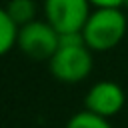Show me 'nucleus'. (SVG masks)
<instances>
[{"instance_id":"obj_1","label":"nucleus","mask_w":128,"mask_h":128,"mask_svg":"<svg viewBox=\"0 0 128 128\" xmlns=\"http://www.w3.org/2000/svg\"><path fill=\"white\" fill-rule=\"evenodd\" d=\"M50 72L56 80L66 84H76L90 76L94 58L92 50L86 46L82 32L60 34V46L48 60Z\"/></svg>"},{"instance_id":"obj_2","label":"nucleus","mask_w":128,"mask_h":128,"mask_svg":"<svg viewBox=\"0 0 128 128\" xmlns=\"http://www.w3.org/2000/svg\"><path fill=\"white\" fill-rule=\"evenodd\" d=\"M126 30L128 20L122 8H96L90 12L82 36L92 52H106L122 42Z\"/></svg>"},{"instance_id":"obj_3","label":"nucleus","mask_w":128,"mask_h":128,"mask_svg":"<svg viewBox=\"0 0 128 128\" xmlns=\"http://www.w3.org/2000/svg\"><path fill=\"white\" fill-rule=\"evenodd\" d=\"M16 46L32 60H50L60 46V32L44 18L32 20L18 28Z\"/></svg>"},{"instance_id":"obj_4","label":"nucleus","mask_w":128,"mask_h":128,"mask_svg":"<svg viewBox=\"0 0 128 128\" xmlns=\"http://www.w3.org/2000/svg\"><path fill=\"white\" fill-rule=\"evenodd\" d=\"M92 4L90 0H44V18L60 32H82Z\"/></svg>"},{"instance_id":"obj_5","label":"nucleus","mask_w":128,"mask_h":128,"mask_svg":"<svg viewBox=\"0 0 128 128\" xmlns=\"http://www.w3.org/2000/svg\"><path fill=\"white\" fill-rule=\"evenodd\" d=\"M124 104H126V94H124L122 86L112 80H100V82L92 84L84 98L86 110L100 114L104 118L116 116L124 108Z\"/></svg>"},{"instance_id":"obj_6","label":"nucleus","mask_w":128,"mask_h":128,"mask_svg":"<svg viewBox=\"0 0 128 128\" xmlns=\"http://www.w3.org/2000/svg\"><path fill=\"white\" fill-rule=\"evenodd\" d=\"M18 28H20V26L10 18L6 6H4V8L0 6V56L8 54V52L16 46Z\"/></svg>"},{"instance_id":"obj_7","label":"nucleus","mask_w":128,"mask_h":128,"mask_svg":"<svg viewBox=\"0 0 128 128\" xmlns=\"http://www.w3.org/2000/svg\"><path fill=\"white\" fill-rule=\"evenodd\" d=\"M6 10L10 14V18L22 26V24H28L34 20L36 16V2L34 0H10L6 4Z\"/></svg>"},{"instance_id":"obj_8","label":"nucleus","mask_w":128,"mask_h":128,"mask_svg":"<svg viewBox=\"0 0 128 128\" xmlns=\"http://www.w3.org/2000/svg\"><path fill=\"white\" fill-rule=\"evenodd\" d=\"M66 128H112V126H110L108 118L94 114L90 110H82V112H76L68 120Z\"/></svg>"},{"instance_id":"obj_9","label":"nucleus","mask_w":128,"mask_h":128,"mask_svg":"<svg viewBox=\"0 0 128 128\" xmlns=\"http://www.w3.org/2000/svg\"><path fill=\"white\" fill-rule=\"evenodd\" d=\"M128 0H90L94 8H122Z\"/></svg>"}]
</instances>
